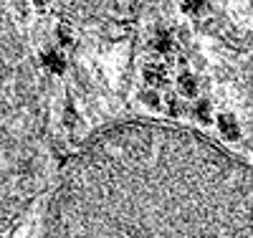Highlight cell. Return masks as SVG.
<instances>
[{
    "mask_svg": "<svg viewBox=\"0 0 253 238\" xmlns=\"http://www.w3.org/2000/svg\"><path fill=\"white\" fill-rule=\"evenodd\" d=\"M152 48L160 51V53L172 51V48H175V38H172V33L167 31V28H157V31H155V38H152Z\"/></svg>",
    "mask_w": 253,
    "mask_h": 238,
    "instance_id": "cell-1",
    "label": "cell"
},
{
    "mask_svg": "<svg viewBox=\"0 0 253 238\" xmlns=\"http://www.w3.org/2000/svg\"><path fill=\"white\" fill-rule=\"evenodd\" d=\"M144 79L150 81L152 86H165L167 84V69L160 66V63H152V66L144 69Z\"/></svg>",
    "mask_w": 253,
    "mask_h": 238,
    "instance_id": "cell-4",
    "label": "cell"
},
{
    "mask_svg": "<svg viewBox=\"0 0 253 238\" xmlns=\"http://www.w3.org/2000/svg\"><path fill=\"white\" fill-rule=\"evenodd\" d=\"M195 114L203 119V122H208V104H198V109H195Z\"/></svg>",
    "mask_w": 253,
    "mask_h": 238,
    "instance_id": "cell-8",
    "label": "cell"
},
{
    "mask_svg": "<svg viewBox=\"0 0 253 238\" xmlns=\"http://www.w3.org/2000/svg\"><path fill=\"white\" fill-rule=\"evenodd\" d=\"M58 38H61L63 46H71V43H74V33H71V28H69V26H61V28H58Z\"/></svg>",
    "mask_w": 253,
    "mask_h": 238,
    "instance_id": "cell-6",
    "label": "cell"
},
{
    "mask_svg": "<svg viewBox=\"0 0 253 238\" xmlns=\"http://www.w3.org/2000/svg\"><path fill=\"white\" fill-rule=\"evenodd\" d=\"M177 86H180V92H182V94L193 96V94L198 92V79H195L193 74H182V76L177 79Z\"/></svg>",
    "mask_w": 253,
    "mask_h": 238,
    "instance_id": "cell-5",
    "label": "cell"
},
{
    "mask_svg": "<svg viewBox=\"0 0 253 238\" xmlns=\"http://www.w3.org/2000/svg\"><path fill=\"white\" fill-rule=\"evenodd\" d=\"M182 8H185L187 13H200V10H203V8H208V5H205V3H185Z\"/></svg>",
    "mask_w": 253,
    "mask_h": 238,
    "instance_id": "cell-7",
    "label": "cell"
},
{
    "mask_svg": "<svg viewBox=\"0 0 253 238\" xmlns=\"http://www.w3.org/2000/svg\"><path fill=\"white\" fill-rule=\"evenodd\" d=\"M218 127H220V132H223L228 140H238V137H241L238 122L230 117V114H220V117H218Z\"/></svg>",
    "mask_w": 253,
    "mask_h": 238,
    "instance_id": "cell-3",
    "label": "cell"
},
{
    "mask_svg": "<svg viewBox=\"0 0 253 238\" xmlns=\"http://www.w3.org/2000/svg\"><path fill=\"white\" fill-rule=\"evenodd\" d=\"M41 61H43V66L53 74H61L63 66H66V61H63V56L56 51V48H46L43 53H41Z\"/></svg>",
    "mask_w": 253,
    "mask_h": 238,
    "instance_id": "cell-2",
    "label": "cell"
}]
</instances>
